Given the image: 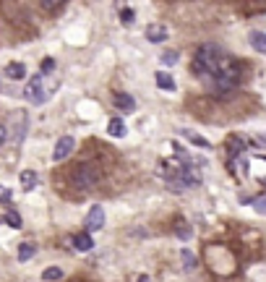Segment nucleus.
Returning <instances> with one entry per match:
<instances>
[{
  "mask_svg": "<svg viewBox=\"0 0 266 282\" xmlns=\"http://www.w3.org/2000/svg\"><path fill=\"white\" fill-rule=\"evenodd\" d=\"M261 144H264V147H266V136H261Z\"/></svg>",
  "mask_w": 266,
  "mask_h": 282,
  "instance_id": "c85d7f7f",
  "label": "nucleus"
},
{
  "mask_svg": "<svg viewBox=\"0 0 266 282\" xmlns=\"http://www.w3.org/2000/svg\"><path fill=\"white\" fill-rule=\"evenodd\" d=\"M243 147H246V141H243L240 136H232L230 144H227V149L232 152V157H238V152H243Z\"/></svg>",
  "mask_w": 266,
  "mask_h": 282,
  "instance_id": "6ab92c4d",
  "label": "nucleus"
},
{
  "mask_svg": "<svg viewBox=\"0 0 266 282\" xmlns=\"http://www.w3.org/2000/svg\"><path fill=\"white\" fill-rule=\"evenodd\" d=\"M157 87L164 89V91H175V79H172L170 73L159 71V73H157Z\"/></svg>",
  "mask_w": 266,
  "mask_h": 282,
  "instance_id": "f8f14e48",
  "label": "nucleus"
},
{
  "mask_svg": "<svg viewBox=\"0 0 266 282\" xmlns=\"http://www.w3.org/2000/svg\"><path fill=\"white\" fill-rule=\"evenodd\" d=\"M180 133H183V136H185V139L191 141V144H196V147H201V149H211V144H209L206 139H204V136H199L196 131H188V128H183Z\"/></svg>",
  "mask_w": 266,
  "mask_h": 282,
  "instance_id": "9d476101",
  "label": "nucleus"
},
{
  "mask_svg": "<svg viewBox=\"0 0 266 282\" xmlns=\"http://www.w3.org/2000/svg\"><path fill=\"white\" fill-rule=\"evenodd\" d=\"M133 19H136L133 8H123V11H120V21H123V24H133Z\"/></svg>",
  "mask_w": 266,
  "mask_h": 282,
  "instance_id": "4be33fe9",
  "label": "nucleus"
},
{
  "mask_svg": "<svg viewBox=\"0 0 266 282\" xmlns=\"http://www.w3.org/2000/svg\"><path fill=\"white\" fill-rule=\"evenodd\" d=\"M83 227H86V233H97V230H102V227H104V209H102V207H92V209H89Z\"/></svg>",
  "mask_w": 266,
  "mask_h": 282,
  "instance_id": "39448f33",
  "label": "nucleus"
},
{
  "mask_svg": "<svg viewBox=\"0 0 266 282\" xmlns=\"http://www.w3.org/2000/svg\"><path fill=\"white\" fill-rule=\"evenodd\" d=\"M232 63V58L227 55L222 47L217 44H201L196 50V60H193V73L199 76H217L222 68H227Z\"/></svg>",
  "mask_w": 266,
  "mask_h": 282,
  "instance_id": "f257e3e1",
  "label": "nucleus"
},
{
  "mask_svg": "<svg viewBox=\"0 0 266 282\" xmlns=\"http://www.w3.org/2000/svg\"><path fill=\"white\" fill-rule=\"evenodd\" d=\"M3 76H8V79H13V81H21V79L26 76V65H24V63H16V60H13V63L5 65Z\"/></svg>",
  "mask_w": 266,
  "mask_h": 282,
  "instance_id": "0eeeda50",
  "label": "nucleus"
},
{
  "mask_svg": "<svg viewBox=\"0 0 266 282\" xmlns=\"http://www.w3.org/2000/svg\"><path fill=\"white\" fill-rule=\"evenodd\" d=\"M5 222H8L11 227H16V230H19L21 225H24V222H21V215H19V212H13V209L8 212V215H5Z\"/></svg>",
  "mask_w": 266,
  "mask_h": 282,
  "instance_id": "412c9836",
  "label": "nucleus"
},
{
  "mask_svg": "<svg viewBox=\"0 0 266 282\" xmlns=\"http://www.w3.org/2000/svg\"><path fill=\"white\" fill-rule=\"evenodd\" d=\"M250 204L256 207V212H261V215H266V196H258V199H253Z\"/></svg>",
  "mask_w": 266,
  "mask_h": 282,
  "instance_id": "b1692460",
  "label": "nucleus"
},
{
  "mask_svg": "<svg viewBox=\"0 0 266 282\" xmlns=\"http://www.w3.org/2000/svg\"><path fill=\"white\" fill-rule=\"evenodd\" d=\"M159 63H162V65H175V63H178V52H175V50L162 52V55H159Z\"/></svg>",
  "mask_w": 266,
  "mask_h": 282,
  "instance_id": "aec40b11",
  "label": "nucleus"
},
{
  "mask_svg": "<svg viewBox=\"0 0 266 282\" xmlns=\"http://www.w3.org/2000/svg\"><path fill=\"white\" fill-rule=\"evenodd\" d=\"M250 47L258 52H266V34L264 32H250Z\"/></svg>",
  "mask_w": 266,
  "mask_h": 282,
  "instance_id": "ddd939ff",
  "label": "nucleus"
},
{
  "mask_svg": "<svg viewBox=\"0 0 266 282\" xmlns=\"http://www.w3.org/2000/svg\"><path fill=\"white\" fill-rule=\"evenodd\" d=\"M180 259H183V269H185V272H193L196 266H199V261H196V256H193L188 248H183V251H180Z\"/></svg>",
  "mask_w": 266,
  "mask_h": 282,
  "instance_id": "4468645a",
  "label": "nucleus"
},
{
  "mask_svg": "<svg viewBox=\"0 0 266 282\" xmlns=\"http://www.w3.org/2000/svg\"><path fill=\"white\" fill-rule=\"evenodd\" d=\"M107 133L110 136H115V139H120V136H125V123L120 118H115V120H110V126H107Z\"/></svg>",
  "mask_w": 266,
  "mask_h": 282,
  "instance_id": "2eb2a0df",
  "label": "nucleus"
},
{
  "mask_svg": "<svg viewBox=\"0 0 266 282\" xmlns=\"http://www.w3.org/2000/svg\"><path fill=\"white\" fill-rule=\"evenodd\" d=\"M139 282H149V277H146V274H141V277H139Z\"/></svg>",
  "mask_w": 266,
  "mask_h": 282,
  "instance_id": "cd10ccee",
  "label": "nucleus"
},
{
  "mask_svg": "<svg viewBox=\"0 0 266 282\" xmlns=\"http://www.w3.org/2000/svg\"><path fill=\"white\" fill-rule=\"evenodd\" d=\"M21 186H24V191H32L37 186V173L34 170H24L21 173Z\"/></svg>",
  "mask_w": 266,
  "mask_h": 282,
  "instance_id": "dca6fc26",
  "label": "nucleus"
},
{
  "mask_svg": "<svg viewBox=\"0 0 266 282\" xmlns=\"http://www.w3.org/2000/svg\"><path fill=\"white\" fill-rule=\"evenodd\" d=\"M0 89H3V84H0Z\"/></svg>",
  "mask_w": 266,
  "mask_h": 282,
  "instance_id": "c756f323",
  "label": "nucleus"
},
{
  "mask_svg": "<svg viewBox=\"0 0 266 282\" xmlns=\"http://www.w3.org/2000/svg\"><path fill=\"white\" fill-rule=\"evenodd\" d=\"M175 233H178V238L180 240H188V238H191V235H193V230H191V225H188L185 222V219H175Z\"/></svg>",
  "mask_w": 266,
  "mask_h": 282,
  "instance_id": "9b49d317",
  "label": "nucleus"
},
{
  "mask_svg": "<svg viewBox=\"0 0 266 282\" xmlns=\"http://www.w3.org/2000/svg\"><path fill=\"white\" fill-rule=\"evenodd\" d=\"M0 199H3V204L11 201V191H8V188H0Z\"/></svg>",
  "mask_w": 266,
  "mask_h": 282,
  "instance_id": "a878e982",
  "label": "nucleus"
},
{
  "mask_svg": "<svg viewBox=\"0 0 266 282\" xmlns=\"http://www.w3.org/2000/svg\"><path fill=\"white\" fill-rule=\"evenodd\" d=\"M167 37H170V32H167L164 24H149V26H146V40H149V42L159 44V42H164Z\"/></svg>",
  "mask_w": 266,
  "mask_h": 282,
  "instance_id": "423d86ee",
  "label": "nucleus"
},
{
  "mask_svg": "<svg viewBox=\"0 0 266 282\" xmlns=\"http://www.w3.org/2000/svg\"><path fill=\"white\" fill-rule=\"evenodd\" d=\"M34 251H37L34 243H21V248H19V261H26V259H32Z\"/></svg>",
  "mask_w": 266,
  "mask_h": 282,
  "instance_id": "a211bd4d",
  "label": "nucleus"
},
{
  "mask_svg": "<svg viewBox=\"0 0 266 282\" xmlns=\"http://www.w3.org/2000/svg\"><path fill=\"white\" fill-rule=\"evenodd\" d=\"M8 139V131H5V126H0V144Z\"/></svg>",
  "mask_w": 266,
  "mask_h": 282,
  "instance_id": "bb28decb",
  "label": "nucleus"
},
{
  "mask_svg": "<svg viewBox=\"0 0 266 282\" xmlns=\"http://www.w3.org/2000/svg\"><path fill=\"white\" fill-rule=\"evenodd\" d=\"M42 280H44V282H58V280H63V269H60V266H50V269L42 272Z\"/></svg>",
  "mask_w": 266,
  "mask_h": 282,
  "instance_id": "f3484780",
  "label": "nucleus"
},
{
  "mask_svg": "<svg viewBox=\"0 0 266 282\" xmlns=\"http://www.w3.org/2000/svg\"><path fill=\"white\" fill-rule=\"evenodd\" d=\"M42 11H63V3H55V0H44Z\"/></svg>",
  "mask_w": 266,
  "mask_h": 282,
  "instance_id": "5701e85b",
  "label": "nucleus"
},
{
  "mask_svg": "<svg viewBox=\"0 0 266 282\" xmlns=\"http://www.w3.org/2000/svg\"><path fill=\"white\" fill-rule=\"evenodd\" d=\"M55 89H58V79H50V76L40 73V76H34V79L24 87V97L32 105H42Z\"/></svg>",
  "mask_w": 266,
  "mask_h": 282,
  "instance_id": "f03ea898",
  "label": "nucleus"
},
{
  "mask_svg": "<svg viewBox=\"0 0 266 282\" xmlns=\"http://www.w3.org/2000/svg\"><path fill=\"white\" fill-rule=\"evenodd\" d=\"M52 68H55V60H52V58H47V60H44V63H42L40 73H42V76H50V71H52Z\"/></svg>",
  "mask_w": 266,
  "mask_h": 282,
  "instance_id": "393cba45",
  "label": "nucleus"
},
{
  "mask_svg": "<svg viewBox=\"0 0 266 282\" xmlns=\"http://www.w3.org/2000/svg\"><path fill=\"white\" fill-rule=\"evenodd\" d=\"M115 108L123 110V112H133L136 110V100H133L131 94H118L115 97Z\"/></svg>",
  "mask_w": 266,
  "mask_h": 282,
  "instance_id": "1a4fd4ad",
  "label": "nucleus"
},
{
  "mask_svg": "<svg viewBox=\"0 0 266 282\" xmlns=\"http://www.w3.org/2000/svg\"><path fill=\"white\" fill-rule=\"evenodd\" d=\"M73 149H76V139H71V136H63V139H58V144H55L52 159H55V162H63V159L71 157Z\"/></svg>",
  "mask_w": 266,
  "mask_h": 282,
  "instance_id": "20e7f679",
  "label": "nucleus"
},
{
  "mask_svg": "<svg viewBox=\"0 0 266 282\" xmlns=\"http://www.w3.org/2000/svg\"><path fill=\"white\" fill-rule=\"evenodd\" d=\"M73 248H76V251H92V248H94L92 235H89V233H79V235H73Z\"/></svg>",
  "mask_w": 266,
  "mask_h": 282,
  "instance_id": "6e6552de",
  "label": "nucleus"
},
{
  "mask_svg": "<svg viewBox=\"0 0 266 282\" xmlns=\"http://www.w3.org/2000/svg\"><path fill=\"white\" fill-rule=\"evenodd\" d=\"M97 180H100V170H97L92 162L76 165V170H73V183H76V186H81V188H94Z\"/></svg>",
  "mask_w": 266,
  "mask_h": 282,
  "instance_id": "7ed1b4c3",
  "label": "nucleus"
}]
</instances>
